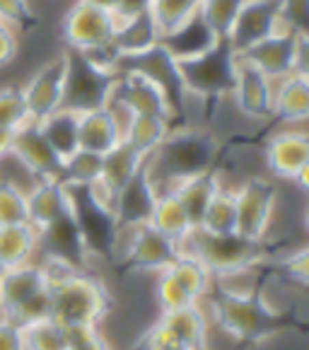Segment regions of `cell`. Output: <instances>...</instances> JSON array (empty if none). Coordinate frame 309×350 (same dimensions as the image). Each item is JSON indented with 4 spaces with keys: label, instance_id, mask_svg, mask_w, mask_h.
I'll list each match as a JSON object with an SVG mask.
<instances>
[{
    "label": "cell",
    "instance_id": "cell-1",
    "mask_svg": "<svg viewBox=\"0 0 309 350\" xmlns=\"http://www.w3.org/2000/svg\"><path fill=\"white\" fill-rule=\"evenodd\" d=\"M206 297L211 302L215 324L237 343V348H254L278 334L309 336V317L297 307H271L263 297L261 280L249 293H234L225 288L222 280L213 278Z\"/></svg>",
    "mask_w": 309,
    "mask_h": 350
},
{
    "label": "cell",
    "instance_id": "cell-2",
    "mask_svg": "<svg viewBox=\"0 0 309 350\" xmlns=\"http://www.w3.org/2000/svg\"><path fill=\"white\" fill-rule=\"evenodd\" d=\"M39 266L44 268V275L49 280L51 319H56L63 329H80V326L99 329L104 317L113 307L107 285L88 271H75L58 261H44Z\"/></svg>",
    "mask_w": 309,
    "mask_h": 350
},
{
    "label": "cell",
    "instance_id": "cell-3",
    "mask_svg": "<svg viewBox=\"0 0 309 350\" xmlns=\"http://www.w3.org/2000/svg\"><path fill=\"white\" fill-rule=\"evenodd\" d=\"M217 160L220 145L215 135L191 126H176L157 145V150L145 157V167L157 193H165L191 176L217 170Z\"/></svg>",
    "mask_w": 309,
    "mask_h": 350
},
{
    "label": "cell",
    "instance_id": "cell-4",
    "mask_svg": "<svg viewBox=\"0 0 309 350\" xmlns=\"http://www.w3.org/2000/svg\"><path fill=\"white\" fill-rule=\"evenodd\" d=\"M278 247L268 244L266 239H247L242 234H237V232L211 234V232L193 230L186 237V242L181 244V252L198 258L211 271L213 278L222 280L234 273L254 271L261 263L276 258Z\"/></svg>",
    "mask_w": 309,
    "mask_h": 350
},
{
    "label": "cell",
    "instance_id": "cell-5",
    "mask_svg": "<svg viewBox=\"0 0 309 350\" xmlns=\"http://www.w3.org/2000/svg\"><path fill=\"white\" fill-rule=\"evenodd\" d=\"M68 193H70L72 217L80 227L88 254L104 261H113L121 239L119 222L113 215L116 193L109 191L102 181L92 186H68Z\"/></svg>",
    "mask_w": 309,
    "mask_h": 350
},
{
    "label": "cell",
    "instance_id": "cell-6",
    "mask_svg": "<svg viewBox=\"0 0 309 350\" xmlns=\"http://www.w3.org/2000/svg\"><path fill=\"white\" fill-rule=\"evenodd\" d=\"M0 314L20 326L51 317L49 280L39 263L8 268L0 275Z\"/></svg>",
    "mask_w": 309,
    "mask_h": 350
},
{
    "label": "cell",
    "instance_id": "cell-7",
    "mask_svg": "<svg viewBox=\"0 0 309 350\" xmlns=\"http://www.w3.org/2000/svg\"><path fill=\"white\" fill-rule=\"evenodd\" d=\"M237 61L239 56L232 49V44L227 39H217L215 46H211L206 53L176 63H179L181 80H184L189 97L217 102V99L232 94L234 75H237Z\"/></svg>",
    "mask_w": 309,
    "mask_h": 350
},
{
    "label": "cell",
    "instance_id": "cell-8",
    "mask_svg": "<svg viewBox=\"0 0 309 350\" xmlns=\"http://www.w3.org/2000/svg\"><path fill=\"white\" fill-rule=\"evenodd\" d=\"M121 70H133L145 75L148 80H152L157 88L165 92L167 102L172 109V121H179V126H186V102H189V92L184 88V80H181L179 63L176 58L167 51L162 44H154L152 49L143 53H135V56H121L119 72ZM176 129V126H174Z\"/></svg>",
    "mask_w": 309,
    "mask_h": 350
},
{
    "label": "cell",
    "instance_id": "cell-9",
    "mask_svg": "<svg viewBox=\"0 0 309 350\" xmlns=\"http://www.w3.org/2000/svg\"><path fill=\"white\" fill-rule=\"evenodd\" d=\"M179 254H181L179 244L172 242L157 227H152L148 222V225L129 230V244H126V252L121 256L116 271L121 275L162 273L165 268H170L179 258Z\"/></svg>",
    "mask_w": 309,
    "mask_h": 350
},
{
    "label": "cell",
    "instance_id": "cell-10",
    "mask_svg": "<svg viewBox=\"0 0 309 350\" xmlns=\"http://www.w3.org/2000/svg\"><path fill=\"white\" fill-rule=\"evenodd\" d=\"M116 75L107 70H99L92 63H88L77 51L68 49V83H66V102L63 107L83 113L90 109L107 107L111 97Z\"/></svg>",
    "mask_w": 309,
    "mask_h": 350
},
{
    "label": "cell",
    "instance_id": "cell-11",
    "mask_svg": "<svg viewBox=\"0 0 309 350\" xmlns=\"http://www.w3.org/2000/svg\"><path fill=\"white\" fill-rule=\"evenodd\" d=\"M66 83H68V51L49 58L46 63L36 68L31 77L22 85L31 121H44L66 102Z\"/></svg>",
    "mask_w": 309,
    "mask_h": 350
},
{
    "label": "cell",
    "instance_id": "cell-12",
    "mask_svg": "<svg viewBox=\"0 0 309 350\" xmlns=\"http://www.w3.org/2000/svg\"><path fill=\"white\" fill-rule=\"evenodd\" d=\"M278 189L273 181L254 176L244 181L234 191V203H237V234L247 239H266L271 215H273Z\"/></svg>",
    "mask_w": 309,
    "mask_h": 350
},
{
    "label": "cell",
    "instance_id": "cell-13",
    "mask_svg": "<svg viewBox=\"0 0 309 350\" xmlns=\"http://www.w3.org/2000/svg\"><path fill=\"white\" fill-rule=\"evenodd\" d=\"M116 22L119 20L113 12L75 0L63 17V39L70 51H88L92 46L111 42Z\"/></svg>",
    "mask_w": 309,
    "mask_h": 350
},
{
    "label": "cell",
    "instance_id": "cell-14",
    "mask_svg": "<svg viewBox=\"0 0 309 350\" xmlns=\"http://www.w3.org/2000/svg\"><path fill=\"white\" fill-rule=\"evenodd\" d=\"M280 27H283L280 0H247L225 39L239 56L256 42L278 31Z\"/></svg>",
    "mask_w": 309,
    "mask_h": 350
},
{
    "label": "cell",
    "instance_id": "cell-15",
    "mask_svg": "<svg viewBox=\"0 0 309 350\" xmlns=\"http://www.w3.org/2000/svg\"><path fill=\"white\" fill-rule=\"evenodd\" d=\"M10 154L31 174V179H61L63 160L53 152L49 140L44 138L36 121H27L22 129L15 131L10 145Z\"/></svg>",
    "mask_w": 309,
    "mask_h": 350
},
{
    "label": "cell",
    "instance_id": "cell-16",
    "mask_svg": "<svg viewBox=\"0 0 309 350\" xmlns=\"http://www.w3.org/2000/svg\"><path fill=\"white\" fill-rule=\"evenodd\" d=\"M111 102L121 104L129 109L133 116L138 113H148V116H165L172 121V109L167 102L165 92H162L152 80L133 70H121L116 72V83L111 90ZM174 124V121H172Z\"/></svg>",
    "mask_w": 309,
    "mask_h": 350
},
{
    "label": "cell",
    "instance_id": "cell-17",
    "mask_svg": "<svg viewBox=\"0 0 309 350\" xmlns=\"http://www.w3.org/2000/svg\"><path fill=\"white\" fill-rule=\"evenodd\" d=\"M36 232H39V249L44 252V261H58L75 271H88L90 254L80 234V227L72 217V211Z\"/></svg>",
    "mask_w": 309,
    "mask_h": 350
},
{
    "label": "cell",
    "instance_id": "cell-18",
    "mask_svg": "<svg viewBox=\"0 0 309 350\" xmlns=\"http://www.w3.org/2000/svg\"><path fill=\"white\" fill-rule=\"evenodd\" d=\"M157 196L160 193H157L152 179H150L148 167L143 165L129 184L116 191V198H113V215L119 222L121 234L133 230V227L148 225L150 217H152Z\"/></svg>",
    "mask_w": 309,
    "mask_h": 350
},
{
    "label": "cell",
    "instance_id": "cell-19",
    "mask_svg": "<svg viewBox=\"0 0 309 350\" xmlns=\"http://www.w3.org/2000/svg\"><path fill=\"white\" fill-rule=\"evenodd\" d=\"M295 53H297V31L290 27H280L278 31H273L271 36L249 46L244 53H239V58L252 63L254 68H258L263 75H268L276 83V80L293 72Z\"/></svg>",
    "mask_w": 309,
    "mask_h": 350
},
{
    "label": "cell",
    "instance_id": "cell-20",
    "mask_svg": "<svg viewBox=\"0 0 309 350\" xmlns=\"http://www.w3.org/2000/svg\"><path fill=\"white\" fill-rule=\"evenodd\" d=\"M232 97L239 111L254 121H271L273 111V80L263 75L252 63L237 61V75H234V88Z\"/></svg>",
    "mask_w": 309,
    "mask_h": 350
},
{
    "label": "cell",
    "instance_id": "cell-21",
    "mask_svg": "<svg viewBox=\"0 0 309 350\" xmlns=\"http://www.w3.org/2000/svg\"><path fill=\"white\" fill-rule=\"evenodd\" d=\"M27 211L29 222L36 230H44L51 222L70 213V193L61 179H39L27 189Z\"/></svg>",
    "mask_w": 309,
    "mask_h": 350
},
{
    "label": "cell",
    "instance_id": "cell-22",
    "mask_svg": "<svg viewBox=\"0 0 309 350\" xmlns=\"http://www.w3.org/2000/svg\"><path fill=\"white\" fill-rule=\"evenodd\" d=\"M266 165L273 176L295 179L304 165H309V133L283 131L266 143Z\"/></svg>",
    "mask_w": 309,
    "mask_h": 350
},
{
    "label": "cell",
    "instance_id": "cell-23",
    "mask_svg": "<svg viewBox=\"0 0 309 350\" xmlns=\"http://www.w3.org/2000/svg\"><path fill=\"white\" fill-rule=\"evenodd\" d=\"M154 329L179 348H208V319L196 304L186 309H176V312H165L160 321L154 324Z\"/></svg>",
    "mask_w": 309,
    "mask_h": 350
},
{
    "label": "cell",
    "instance_id": "cell-24",
    "mask_svg": "<svg viewBox=\"0 0 309 350\" xmlns=\"http://www.w3.org/2000/svg\"><path fill=\"white\" fill-rule=\"evenodd\" d=\"M217 36L215 31L208 27V22L201 17V12L186 20L181 27H176L174 31L160 36V44L176 58V61H189V58H196L201 53H206L211 46H215Z\"/></svg>",
    "mask_w": 309,
    "mask_h": 350
},
{
    "label": "cell",
    "instance_id": "cell-25",
    "mask_svg": "<svg viewBox=\"0 0 309 350\" xmlns=\"http://www.w3.org/2000/svg\"><path fill=\"white\" fill-rule=\"evenodd\" d=\"M271 119L278 124L309 121V80L297 72L273 83V111Z\"/></svg>",
    "mask_w": 309,
    "mask_h": 350
},
{
    "label": "cell",
    "instance_id": "cell-26",
    "mask_svg": "<svg viewBox=\"0 0 309 350\" xmlns=\"http://www.w3.org/2000/svg\"><path fill=\"white\" fill-rule=\"evenodd\" d=\"M124 140L119 121L113 119L109 107L90 109L80 113V150L107 154Z\"/></svg>",
    "mask_w": 309,
    "mask_h": 350
},
{
    "label": "cell",
    "instance_id": "cell-27",
    "mask_svg": "<svg viewBox=\"0 0 309 350\" xmlns=\"http://www.w3.org/2000/svg\"><path fill=\"white\" fill-rule=\"evenodd\" d=\"M217 189H220V176H217V170L203 172V174H198V176H191V179L181 181L179 186L172 189L176 193V198L181 201V206H184V211H186V215H189L193 230L201 227L203 215H206L208 206H211V201L217 193Z\"/></svg>",
    "mask_w": 309,
    "mask_h": 350
},
{
    "label": "cell",
    "instance_id": "cell-28",
    "mask_svg": "<svg viewBox=\"0 0 309 350\" xmlns=\"http://www.w3.org/2000/svg\"><path fill=\"white\" fill-rule=\"evenodd\" d=\"M160 29L154 22L152 12H140L129 20L116 22V31H113V44L121 51V56H135L143 53L148 49H152L154 44H160Z\"/></svg>",
    "mask_w": 309,
    "mask_h": 350
},
{
    "label": "cell",
    "instance_id": "cell-29",
    "mask_svg": "<svg viewBox=\"0 0 309 350\" xmlns=\"http://www.w3.org/2000/svg\"><path fill=\"white\" fill-rule=\"evenodd\" d=\"M36 124H39L44 138L49 140V145L61 160H68L72 152L80 150V113L77 111L61 107L51 116H46L44 121H36Z\"/></svg>",
    "mask_w": 309,
    "mask_h": 350
},
{
    "label": "cell",
    "instance_id": "cell-30",
    "mask_svg": "<svg viewBox=\"0 0 309 350\" xmlns=\"http://www.w3.org/2000/svg\"><path fill=\"white\" fill-rule=\"evenodd\" d=\"M36 252H39V232L31 222L0 227V261L5 271L31 263Z\"/></svg>",
    "mask_w": 309,
    "mask_h": 350
},
{
    "label": "cell",
    "instance_id": "cell-31",
    "mask_svg": "<svg viewBox=\"0 0 309 350\" xmlns=\"http://www.w3.org/2000/svg\"><path fill=\"white\" fill-rule=\"evenodd\" d=\"M145 165V157L129 145L126 140H121L116 148H111L107 154L102 157V184L107 186L109 191H116L121 186H126L131 179L135 176V172Z\"/></svg>",
    "mask_w": 309,
    "mask_h": 350
},
{
    "label": "cell",
    "instance_id": "cell-32",
    "mask_svg": "<svg viewBox=\"0 0 309 350\" xmlns=\"http://www.w3.org/2000/svg\"><path fill=\"white\" fill-rule=\"evenodd\" d=\"M150 225L157 227L165 237H170L179 247L186 242V237H189L191 232H193V225H191L189 215H186L184 206H181V201L176 198L174 191H165V193L157 196Z\"/></svg>",
    "mask_w": 309,
    "mask_h": 350
},
{
    "label": "cell",
    "instance_id": "cell-33",
    "mask_svg": "<svg viewBox=\"0 0 309 350\" xmlns=\"http://www.w3.org/2000/svg\"><path fill=\"white\" fill-rule=\"evenodd\" d=\"M174 129L170 119L165 116H148V113H138L131 116L129 126L124 131V140L129 145H133L143 157L152 154L157 150V145L167 138V133Z\"/></svg>",
    "mask_w": 309,
    "mask_h": 350
},
{
    "label": "cell",
    "instance_id": "cell-34",
    "mask_svg": "<svg viewBox=\"0 0 309 350\" xmlns=\"http://www.w3.org/2000/svg\"><path fill=\"white\" fill-rule=\"evenodd\" d=\"M261 278H273L278 275L280 280L290 285H297L302 290H309V247H302L293 252L285 258H271V261L261 263L254 268Z\"/></svg>",
    "mask_w": 309,
    "mask_h": 350
},
{
    "label": "cell",
    "instance_id": "cell-35",
    "mask_svg": "<svg viewBox=\"0 0 309 350\" xmlns=\"http://www.w3.org/2000/svg\"><path fill=\"white\" fill-rule=\"evenodd\" d=\"M165 271L181 285V288L186 290V293L191 295V297L196 299V302L201 297H206L208 290H211V283H213L211 271H208V268L203 266L198 258L191 256V254L181 252L179 258H176L170 268H165Z\"/></svg>",
    "mask_w": 309,
    "mask_h": 350
},
{
    "label": "cell",
    "instance_id": "cell-36",
    "mask_svg": "<svg viewBox=\"0 0 309 350\" xmlns=\"http://www.w3.org/2000/svg\"><path fill=\"white\" fill-rule=\"evenodd\" d=\"M198 230L211 232V234H230L237 232V203H234V191L217 189V193L213 196L211 206H208L203 222Z\"/></svg>",
    "mask_w": 309,
    "mask_h": 350
},
{
    "label": "cell",
    "instance_id": "cell-37",
    "mask_svg": "<svg viewBox=\"0 0 309 350\" xmlns=\"http://www.w3.org/2000/svg\"><path fill=\"white\" fill-rule=\"evenodd\" d=\"M102 157L104 154L77 150L68 160H63L61 181L66 186H92L102 179Z\"/></svg>",
    "mask_w": 309,
    "mask_h": 350
},
{
    "label": "cell",
    "instance_id": "cell-38",
    "mask_svg": "<svg viewBox=\"0 0 309 350\" xmlns=\"http://www.w3.org/2000/svg\"><path fill=\"white\" fill-rule=\"evenodd\" d=\"M22 338L25 350H68V329L51 317L22 326Z\"/></svg>",
    "mask_w": 309,
    "mask_h": 350
},
{
    "label": "cell",
    "instance_id": "cell-39",
    "mask_svg": "<svg viewBox=\"0 0 309 350\" xmlns=\"http://www.w3.org/2000/svg\"><path fill=\"white\" fill-rule=\"evenodd\" d=\"M198 5H201V0H152L150 12L157 22L160 34H170L196 15Z\"/></svg>",
    "mask_w": 309,
    "mask_h": 350
},
{
    "label": "cell",
    "instance_id": "cell-40",
    "mask_svg": "<svg viewBox=\"0 0 309 350\" xmlns=\"http://www.w3.org/2000/svg\"><path fill=\"white\" fill-rule=\"evenodd\" d=\"M27 121L31 119L22 85H3L0 88V129H8L15 133Z\"/></svg>",
    "mask_w": 309,
    "mask_h": 350
},
{
    "label": "cell",
    "instance_id": "cell-41",
    "mask_svg": "<svg viewBox=\"0 0 309 350\" xmlns=\"http://www.w3.org/2000/svg\"><path fill=\"white\" fill-rule=\"evenodd\" d=\"M247 0H201L198 12L217 36L225 39Z\"/></svg>",
    "mask_w": 309,
    "mask_h": 350
},
{
    "label": "cell",
    "instance_id": "cell-42",
    "mask_svg": "<svg viewBox=\"0 0 309 350\" xmlns=\"http://www.w3.org/2000/svg\"><path fill=\"white\" fill-rule=\"evenodd\" d=\"M29 222L27 191L10 179H0V227Z\"/></svg>",
    "mask_w": 309,
    "mask_h": 350
},
{
    "label": "cell",
    "instance_id": "cell-43",
    "mask_svg": "<svg viewBox=\"0 0 309 350\" xmlns=\"http://www.w3.org/2000/svg\"><path fill=\"white\" fill-rule=\"evenodd\" d=\"M154 293H157V302H160L162 314L165 312H176V309H186L193 307L196 299L191 297L174 278H172L167 271H162L160 278H157V285H154Z\"/></svg>",
    "mask_w": 309,
    "mask_h": 350
},
{
    "label": "cell",
    "instance_id": "cell-44",
    "mask_svg": "<svg viewBox=\"0 0 309 350\" xmlns=\"http://www.w3.org/2000/svg\"><path fill=\"white\" fill-rule=\"evenodd\" d=\"M283 8V27L297 34H309V0H280Z\"/></svg>",
    "mask_w": 309,
    "mask_h": 350
},
{
    "label": "cell",
    "instance_id": "cell-45",
    "mask_svg": "<svg viewBox=\"0 0 309 350\" xmlns=\"http://www.w3.org/2000/svg\"><path fill=\"white\" fill-rule=\"evenodd\" d=\"M68 350H111L99 329L94 326H80L68 329Z\"/></svg>",
    "mask_w": 309,
    "mask_h": 350
},
{
    "label": "cell",
    "instance_id": "cell-46",
    "mask_svg": "<svg viewBox=\"0 0 309 350\" xmlns=\"http://www.w3.org/2000/svg\"><path fill=\"white\" fill-rule=\"evenodd\" d=\"M34 10H31L29 0H0V22L12 29L25 27L27 22H31Z\"/></svg>",
    "mask_w": 309,
    "mask_h": 350
},
{
    "label": "cell",
    "instance_id": "cell-47",
    "mask_svg": "<svg viewBox=\"0 0 309 350\" xmlns=\"http://www.w3.org/2000/svg\"><path fill=\"white\" fill-rule=\"evenodd\" d=\"M0 350H25L22 326L0 314Z\"/></svg>",
    "mask_w": 309,
    "mask_h": 350
},
{
    "label": "cell",
    "instance_id": "cell-48",
    "mask_svg": "<svg viewBox=\"0 0 309 350\" xmlns=\"http://www.w3.org/2000/svg\"><path fill=\"white\" fill-rule=\"evenodd\" d=\"M17 49H20V42H17V31L12 27L3 25L0 22V68H5L8 63L15 61Z\"/></svg>",
    "mask_w": 309,
    "mask_h": 350
},
{
    "label": "cell",
    "instance_id": "cell-49",
    "mask_svg": "<svg viewBox=\"0 0 309 350\" xmlns=\"http://www.w3.org/2000/svg\"><path fill=\"white\" fill-rule=\"evenodd\" d=\"M152 0H119V5L113 10L116 20H129V17H135L140 12H148Z\"/></svg>",
    "mask_w": 309,
    "mask_h": 350
},
{
    "label": "cell",
    "instance_id": "cell-50",
    "mask_svg": "<svg viewBox=\"0 0 309 350\" xmlns=\"http://www.w3.org/2000/svg\"><path fill=\"white\" fill-rule=\"evenodd\" d=\"M293 72L309 80V34H297V53H295Z\"/></svg>",
    "mask_w": 309,
    "mask_h": 350
},
{
    "label": "cell",
    "instance_id": "cell-51",
    "mask_svg": "<svg viewBox=\"0 0 309 350\" xmlns=\"http://www.w3.org/2000/svg\"><path fill=\"white\" fill-rule=\"evenodd\" d=\"M12 131H8V129H0V160L3 157H8L10 154V145H12Z\"/></svg>",
    "mask_w": 309,
    "mask_h": 350
},
{
    "label": "cell",
    "instance_id": "cell-52",
    "mask_svg": "<svg viewBox=\"0 0 309 350\" xmlns=\"http://www.w3.org/2000/svg\"><path fill=\"white\" fill-rule=\"evenodd\" d=\"M293 181L299 186V189H302V191H307V193H309V165H304L302 170L297 172V176H295Z\"/></svg>",
    "mask_w": 309,
    "mask_h": 350
},
{
    "label": "cell",
    "instance_id": "cell-53",
    "mask_svg": "<svg viewBox=\"0 0 309 350\" xmlns=\"http://www.w3.org/2000/svg\"><path fill=\"white\" fill-rule=\"evenodd\" d=\"M83 3H90V5L102 8V10H109V12H113L116 5H119V0H83Z\"/></svg>",
    "mask_w": 309,
    "mask_h": 350
},
{
    "label": "cell",
    "instance_id": "cell-54",
    "mask_svg": "<svg viewBox=\"0 0 309 350\" xmlns=\"http://www.w3.org/2000/svg\"><path fill=\"white\" fill-rule=\"evenodd\" d=\"M304 227H307V232H309V208H307V213H304Z\"/></svg>",
    "mask_w": 309,
    "mask_h": 350
},
{
    "label": "cell",
    "instance_id": "cell-55",
    "mask_svg": "<svg viewBox=\"0 0 309 350\" xmlns=\"http://www.w3.org/2000/svg\"><path fill=\"white\" fill-rule=\"evenodd\" d=\"M5 273V266H3V261H0V275Z\"/></svg>",
    "mask_w": 309,
    "mask_h": 350
}]
</instances>
